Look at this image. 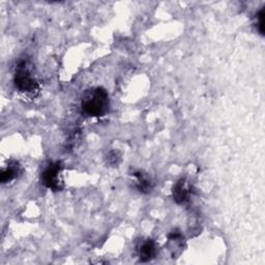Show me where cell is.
Listing matches in <instances>:
<instances>
[{
	"label": "cell",
	"instance_id": "1",
	"mask_svg": "<svg viewBox=\"0 0 265 265\" xmlns=\"http://www.w3.org/2000/svg\"><path fill=\"white\" fill-rule=\"evenodd\" d=\"M108 93L101 87L87 91L81 101V108L84 114L91 117H101L109 109Z\"/></svg>",
	"mask_w": 265,
	"mask_h": 265
},
{
	"label": "cell",
	"instance_id": "2",
	"mask_svg": "<svg viewBox=\"0 0 265 265\" xmlns=\"http://www.w3.org/2000/svg\"><path fill=\"white\" fill-rule=\"evenodd\" d=\"M14 82L18 91L22 94L33 95L38 91V83L33 77L28 62L25 60L19 62L16 69Z\"/></svg>",
	"mask_w": 265,
	"mask_h": 265
},
{
	"label": "cell",
	"instance_id": "3",
	"mask_svg": "<svg viewBox=\"0 0 265 265\" xmlns=\"http://www.w3.org/2000/svg\"><path fill=\"white\" fill-rule=\"evenodd\" d=\"M61 170H62V167L59 163L50 164L41 174L42 184L53 191L61 190L62 189Z\"/></svg>",
	"mask_w": 265,
	"mask_h": 265
},
{
	"label": "cell",
	"instance_id": "4",
	"mask_svg": "<svg viewBox=\"0 0 265 265\" xmlns=\"http://www.w3.org/2000/svg\"><path fill=\"white\" fill-rule=\"evenodd\" d=\"M137 253L141 261H150L157 255V245L151 239L142 240L137 246Z\"/></svg>",
	"mask_w": 265,
	"mask_h": 265
},
{
	"label": "cell",
	"instance_id": "5",
	"mask_svg": "<svg viewBox=\"0 0 265 265\" xmlns=\"http://www.w3.org/2000/svg\"><path fill=\"white\" fill-rule=\"evenodd\" d=\"M190 195H191V188L188 186L185 180H182L179 183H176V185L173 188V198L176 202L180 204L186 203L187 201H189Z\"/></svg>",
	"mask_w": 265,
	"mask_h": 265
},
{
	"label": "cell",
	"instance_id": "6",
	"mask_svg": "<svg viewBox=\"0 0 265 265\" xmlns=\"http://www.w3.org/2000/svg\"><path fill=\"white\" fill-rule=\"evenodd\" d=\"M21 172V168L17 162L10 163L8 167H6L2 172V182L4 184H8L18 178Z\"/></svg>",
	"mask_w": 265,
	"mask_h": 265
},
{
	"label": "cell",
	"instance_id": "7",
	"mask_svg": "<svg viewBox=\"0 0 265 265\" xmlns=\"http://www.w3.org/2000/svg\"><path fill=\"white\" fill-rule=\"evenodd\" d=\"M134 176L136 179V189L140 192V193H148L150 192L152 185L150 180L147 178V176L141 172H136L134 173Z\"/></svg>",
	"mask_w": 265,
	"mask_h": 265
},
{
	"label": "cell",
	"instance_id": "8",
	"mask_svg": "<svg viewBox=\"0 0 265 265\" xmlns=\"http://www.w3.org/2000/svg\"><path fill=\"white\" fill-rule=\"evenodd\" d=\"M263 19H264V10H261L257 15V27L261 34H263Z\"/></svg>",
	"mask_w": 265,
	"mask_h": 265
},
{
	"label": "cell",
	"instance_id": "9",
	"mask_svg": "<svg viewBox=\"0 0 265 265\" xmlns=\"http://www.w3.org/2000/svg\"><path fill=\"white\" fill-rule=\"evenodd\" d=\"M120 159V157L118 156V153L117 152H115V151H112V152H110L109 153V156H108V161H109V163L110 164H112V165H117L118 164V160Z\"/></svg>",
	"mask_w": 265,
	"mask_h": 265
}]
</instances>
